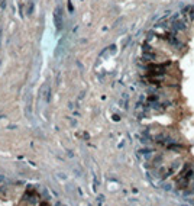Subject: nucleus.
<instances>
[{"label": "nucleus", "instance_id": "nucleus-1", "mask_svg": "<svg viewBox=\"0 0 194 206\" xmlns=\"http://www.w3.org/2000/svg\"><path fill=\"white\" fill-rule=\"evenodd\" d=\"M187 10H188V13H187L188 20H193V19H194V8H190V9H187Z\"/></svg>", "mask_w": 194, "mask_h": 206}]
</instances>
